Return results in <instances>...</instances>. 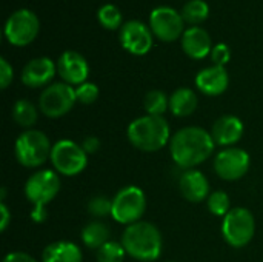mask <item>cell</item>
Listing matches in <instances>:
<instances>
[{
	"label": "cell",
	"mask_w": 263,
	"mask_h": 262,
	"mask_svg": "<svg viewBox=\"0 0 263 262\" xmlns=\"http://www.w3.org/2000/svg\"><path fill=\"white\" fill-rule=\"evenodd\" d=\"M213 134L202 127H185L176 131L170 142L173 161L183 170H193L214 153Z\"/></svg>",
	"instance_id": "6da1fadb"
},
{
	"label": "cell",
	"mask_w": 263,
	"mask_h": 262,
	"mask_svg": "<svg viewBox=\"0 0 263 262\" xmlns=\"http://www.w3.org/2000/svg\"><path fill=\"white\" fill-rule=\"evenodd\" d=\"M122 246L133 259L140 262L157 261L162 255L163 239L160 230L146 221L128 225L122 235Z\"/></svg>",
	"instance_id": "7a4b0ae2"
},
{
	"label": "cell",
	"mask_w": 263,
	"mask_h": 262,
	"mask_svg": "<svg viewBox=\"0 0 263 262\" xmlns=\"http://www.w3.org/2000/svg\"><path fill=\"white\" fill-rule=\"evenodd\" d=\"M126 136L134 148L143 153H156L171 142V128L163 116L145 114L128 125Z\"/></svg>",
	"instance_id": "3957f363"
},
{
	"label": "cell",
	"mask_w": 263,
	"mask_h": 262,
	"mask_svg": "<svg viewBox=\"0 0 263 262\" xmlns=\"http://www.w3.org/2000/svg\"><path fill=\"white\" fill-rule=\"evenodd\" d=\"M60 174L54 170H37L25 182V196L32 205L31 219L42 224L48 219L46 205L51 204L60 193Z\"/></svg>",
	"instance_id": "277c9868"
},
{
	"label": "cell",
	"mask_w": 263,
	"mask_h": 262,
	"mask_svg": "<svg viewBox=\"0 0 263 262\" xmlns=\"http://www.w3.org/2000/svg\"><path fill=\"white\" fill-rule=\"evenodd\" d=\"M52 145L49 137L40 130H25L18 134L14 154L17 162L25 168H39L51 159Z\"/></svg>",
	"instance_id": "5b68a950"
},
{
	"label": "cell",
	"mask_w": 263,
	"mask_h": 262,
	"mask_svg": "<svg viewBox=\"0 0 263 262\" xmlns=\"http://www.w3.org/2000/svg\"><path fill=\"white\" fill-rule=\"evenodd\" d=\"M256 235V219L245 207H234L222 221V236L233 249L247 247Z\"/></svg>",
	"instance_id": "8992f818"
},
{
	"label": "cell",
	"mask_w": 263,
	"mask_h": 262,
	"mask_svg": "<svg viewBox=\"0 0 263 262\" xmlns=\"http://www.w3.org/2000/svg\"><path fill=\"white\" fill-rule=\"evenodd\" d=\"M145 210H146L145 191L140 187L128 185L119 190L112 198L111 218L116 222L128 227L131 224L139 222L140 218L145 215Z\"/></svg>",
	"instance_id": "52a82bcc"
},
{
	"label": "cell",
	"mask_w": 263,
	"mask_h": 262,
	"mask_svg": "<svg viewBox=\"0 0 263 262\" xmlns=\"http://www.w3.org/2000/svg\"><path fill=\"white\" fill-rule=\"evenodd\" d=\"M49 161L54 167V171L65 178H72L86 168L88 154L80 144H76L69 139H62L52 145Z\"/></svg>",
	"instance_id": "ba28073f"
},
{
	"label": "cell",
	"mask_w": 263,
	"mask_h": 262,
	"mask_svg": "<svg viewBox=\"0 0 263 262\" xmlns=\"http://www.w3.org/2000/svg\"><path fill=\"white\" fill-rule=\"evenodd\" d=\"M77 102L76 88L65 82L48 85L39 97V110L51 119L68 114Z\"/></svg>",
	"instance_id": "9c48e42d"
},
{
	"label": "cell",
	"mask_w": 263,
	"mask_h": 262,
	"mask_svg": "<svg viewBox=\"0 0 263 262\" xmlns=\"http://www.w3.org/2000/svg\"><path fill=\"white\" fill-rule=\"evenodd\" d=\"M40 29V22L31 9L14 11L5 23V37L14 46H26L35 40Z\"/></svg>",
	"instance_id": "30bf717a"
},
{
	"label": "cell",
	"mask_w": 263,
	"mask_h": 262,
	"mask_svg": "<svg viewBox=\"0 0 263 262\" xmlns=\"http://www.w3.org/2000/svg\"><path fill=\"white\" fill-rule=\"evenodd\" d=\"M250 165H251L250 154L245 150L236 147L223 148L222 151H219L213 164L216 174L228 182L242 179L248 173Z\"/></svg>",
	"instance_id": "8fae6325"
},
{
	"label": "cell",
	"mask_w": 263,
	"mask_h": 262,
	"mask_svg": "<svg viewBox=\"0 0 263 262\" xmlns=\"http://www.w3.org/2000/svg\"><path fill=\"white\" fill-rule=\"evenodd\" d=\"M185 20L182 14L170 6H157L149 14V28L162 42H174L183 36Z\"/></svg>",
	"instance_id": "7c38bea8"
},
{
	"label": "cell",
	"mask_w": 263,
	"mask_h": 262,
	"mask_svg": "<svg viewBox=\"0 0 263 262\" xmlns=\"http://www.w3.org/2000/svg\"><path fill=\"white\" fill-rule=\"evenodd\" d=\"M120 45L134 56H145L153 46V31L140 20H128L119 32Z\"/></svg>",
	"instance_id": "4fadbf2b"
},
{
	"label": "cell",
	"mask_w": 263,
	"mask_h": 262,
	"mask_svg": "<svg viewBox=\"0 0 263 262\" xmlns=\"http://www.w3.org/2000/svg\"><path fill=\"white\" fill-rule=\"evenodd\" d=\"M57 73L68 85H82L88 82L89 65L86 59L77 51H65L57 60Z\"/></svg>",
	"instance_id": "5bb4252c"
},
{
	"label": "cell",
	"mask_w": 263,
	"mask_h": 262,
	"mask_svg": "<svg viewBox=\"0 0 263 262\" xmlns=\"http://www.w3.org/2000/svg\"><path fill=\"white\" fill-rule=\"evenodd\" d=\"M57 73V63L49 57H37L29 60L22 69V82L29 88L48 86Z\"/></svg>",
	"instance_id": "9a60e30c"
},
{
	"label": "cell",
	"mask_w": 263,
	"mask_h": 262,
	"mask_svg": "<svg viewBox=\"0 0 263 262\" xmlns=\"http://www.w3.org/2000/svg\"><path fill=\"white\" fill-rule=\"evenodd\" d=\"M179 190L182 196L193 204L203 202L211 195L208 178L196 168L183 171V174L179 179Z\"/></svg>",
	"instance_id": "2e32d148"
},
{
	"label": "cell",
	"mask_w": 263,
	"mask_h": 262,
	"mask_svg": "<svg viewBox=\"0 0 263 262\" xmlns=\"http://www.w3.org/2000/svg\"><path fill=\"white\" fill-rule=\"evenodd\" d=\"M243 131H245L243 122L237 116L225 114L214 122L211 134H213L216 145L230 148L242 139Z\"/></svg>",
	"instance_id": "e0dca14e"
},
{
	"label": "cell",
	"mask_w": 263,
	"mask_h": 262,
	"mask_svg": "<svg viewBox=\"0 0 263 262\" xmlns=\"http://www.w3.org/2000/svg\"><path fill=\"white\" fill-rule=\"evenodd\" d=\"M230 85V76L225 69V66H208L197 73L196 76V86L200 93L205 96H220L228 90Z\"/></svg>",
	"instance_id": "ac0fdd59"
},
{
	"label": "cell",
	"mask_w": 263,
	"mask_h": 262,
	"mask_svg": "<svg viewBox=\"0 0 263 262\" xmlns=\"http://www.w3.org/2000/svg\"><path fill=\"white\" fill-rule=\"evenodd\" d=\"M182 49L188 57L194 60L205 59L213 51V42L210 32L200 26H191L185 29L182 36Z\"/></svg>",
	"instance_id": "d6986e66"
},
{
	"label": "cell",
	"mask_w": 263,
	"mask_h": 262,
	"mask_svg": "<svg viewBox=\"0 0 263 262\" xmlns=\"http://www.w3.org/2000/svg\"><path fill=\"white\" fill-rule=\"evenodd\" d=\"M83 255L77 244L69 241H57L45 247L42 262H82Z\"/></svg>",
	"instance_id": "ffe728a7"
},
{
	"label": "cell",
	"mask_w": 263,
	"mask_h": 262,
	"mask_svg": "<svg viewBox=\"0 0 263 262\" xmlns=\"http://www.w3.org/2000/svg\"><path fill=\"white\" fill-rule=\"evenodd\" d=\"M199 107L197 94L191 88H177L170 96V111L176 117H188L191 116Z\"/></svg>",
	"instance_id": "44dd1931"
},
{
	"label": "cell",
	"mask_w": 263,
	"mask_h": 262,
	"mask_svg": "<svg viewBox=\"0 0 263 262\" xmlns=\"http://www.w3.org/2000/svg\"><path fill=\"white\" fill-rule=\"evenodd\" d=\"M80 238L85 247L91 250H99L109 241V229L99 221H92L82 229Z\"/></svg>",
	"instance_id": "7402d4cb"
},
{
	"label": "cell",
	"mask_w": 263,
	"mask_h": 262,
	"mask_svg": "<svg viewBox=\"0 0 263 262\" xmlns=\"http://www.w3.org/2000/svg\"><path fill=\"white\" fill-rule=\"evenodd\" d=\"M12 119L18 127L25 130H31L39 119L37 107L26 99H18L12 105Z\"/></svg>",
	"instance_id": "603a6c76"
},
{
	"label": "cell",
	"mask_w": 263,
	"mask_h": 262,
	"mask_svg": "<svg viewBox=\"0 0 263 262\" xmlns=\"http://www.w3.org/2000/svg\"><path fill=\"white\" fill-rule=\"evenodd\" d=\"M180 14L186 23H190L193 26H199L200 23H203L208 19L210 5L205 0H190L188 3H185Z\"/></svg>",
	"instance_id": "cb8c5ba5"
},
{
	"label": "cell",
	"mask_w": 263,
	"mask_h": 262,
	"mask_svg": "<svg viewBox=\"0 0 263 262\" xmlns=\"http://www.w3.org/2000/svg\"><path fill=\"white\" fill-rule=\"evenodd\" d=\"M143 108L149 116H163L170 110V97L160 90L148 91L143 99Z\"/></svg>",
	"instance_id": "d4e9b609"
},
{
	"label": "cell",
	"mask_w": 263,
	"mask_h": 262,
	"mask_svg": "<svg viewBox=\"0 0 263 262\" xmlns=\"http://www.w3.org/2000/svg\"><path fill=\"white\" fill-rule=\"evenodd\" d=\"M97 19H99V23L105 29L116 31V29L123 26V14L112 3H106V5L100 6L97 11Z\"/></svg>",
	"instance_id": "484cf974"
},
{
	"label": "cell",
	"mask_w": 263,
	"mask_h": 262,
	"mask_svg": "<svg viewBox=\"0 0 263 262\" xmlns=\"http://www.w3.org/2000/svg\"><path fill=\"white\" fill-rule=\"evenodd\" d=\"M206 205H208V210L214 216L225 218L231 210V199L225 191L217 190V191H213L210 195V198L206 199Z\"/></svg>",
	"instance_id": "4316f807"
},
{
	"label": "cell",
	"mask_w": 263,
	"mask_h": 262,
	"mask_svg": "<svg viewBox=\"0 0 263 262\" xmlns=\"http://www.w3.org/2000/svg\"><path fill=\"white\" fill-rule=\"evenodd\" d=\"M126 256V252L122 246V242L108 241L105 246H102L97 250V262H123Z\"/></svg>",
	"instance_id": "83f0119b"
},
{
	"label": "cell",
	"mask_w": 263,
	"mask_h": 262,
	"mask_svg": "<svg viewBox=\"0 0 263 262\" xmlns=\"http://www.w3.org/2000/svg\"><path fill=\"white\" fill-rule=\"evenodd\" d=\"M86 207H88L89 215H92L94 218H105V216H109L112 212V199L103 195L94 196L89 199Z\"/></svg>",
	"instance_id": "f1b7e54d"
},
{
	"label": "cell",
	"mask_w": 263,
	"mask_h": 262,
	"mask_svg": "<svg viewBox=\"0 0 263 262\" xmlns=\"http://www.w3.org/2000/svg\"><path fill=\"white\" fill-rule=\"evenodd\" d=\"M76 96H77V102L83 105H91L99 97V86L92 82H85L76 88Z\"/></svg>",
	"instance_id": "f546056e"
},
{
	"label": "cell",
	"mask_w": 263,
	"mask_h": 262,
	"mask_svg": "<svg viewBox=\"0 0 263 262\" xmlns=\"http://www.w3.org/2000/svg\"><path fill=\"white\" fill-rule=\"evenodd\" d=\"M210 56L216 66H225L231 59V49L227 43H217L213 46V51Z\"/></svg>",
	"instance_id": "4dcf8cb0"
},
{
	"label": "cell",
	"mask_w": 263,
	"mask_h": 262,
	"mask_svg": "<svg viewBox=\"0 0 263 262\" xmlns=\"http://www.w3.org/2000/svg\"><path fill=\"white\" fill-rule=\"evenodd\" d=\"M12 77H14L12 66L9 65V62L5 57H0V86H2V90H6L9 86V83L12 82Z\"/></svg>",
	"instance_id": "1f68e13d"
},
{
	"label": "cell",
	"mask_w": 263,
	"mask_h": 262,
	"mask_svg": "<svg viewBox=\"0 0 263 262\" xmlns=\"http://www.w3.org/2000/svg\"><path fill=\"white\" fill-rule=\"evenodd\" d=\"M80 145H82V148L86 151V154H94V153H97L99 148H100V141H99L96 136H88V137L83 139V142H82Z\"/></svg>",
	"instance_id": "d6a6232c"
},
{
	"label": "cell",
	"mask_w": 263,
	"mask_h": 262,
	"mask_svg": "<svg viewBox=\"0 0 263 262\" xmlns=\"http://www.w3.org/2000/svg\"><path fill=\"white\" fill-rule=\"evenodd\" d=\"M2 262H37L31 255L23 252H11L8 253Z\"/></svg>",
	"instance_id": "836d02e7"
},
{
	"label": "cell",
	"mask_w": 263,
	"mask_h": 262,
	"mask_svg": "<svg viewBox=\"0 0 263 262\" xmlns=\"http://www.w3.org/2000/svg\"><path fill=\"white\" fill-rule=\"evenodd\" d=\"M0 215H2V221H0V232H6L8 225L11 224V212L8 208V205L5 202H0Z\"/></svg>",
	"instance_id": "e575fe53"
},
{
	"label": "cell",
	"mask_w": 263,
	"mask_h": 262,
	"mask_svg": "<svg viewBox=\"0 0 263 262\" xmlns=\"http://www.w3.org/2000/svg\"><path fill=\"white\" fill-rule=\"evenodd\" d=\"M166 262H174V261H166Z\"/></svg>",
	"instance_id": "d590c367"
}]
</instances>
